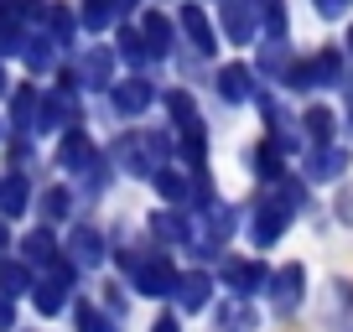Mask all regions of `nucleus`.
<instances>
[{
    "label": "nucleus",
    "instance_id": "1",
    "mask_svg": "<svg viewBox=\"0 0 353 332\" xmlns=\"http://www.w3.org/2000/svg\"><path fill=\"white\" fill-rule=\"evenodd\" d=\"M301 265H286V270H276V276H270V301H276L281 311H296L301 307Z\"/></svg>",
    "mask_w": 353,
    "mask_h": 332
},
{
    "label": "nucleus",
    "instance_id": "2",
    "mask_svg": "<svg viewBox=\"0 0 353 332\" xmlns=\"http://www.w3.org/2000/svg\"><path fill=\"white\" fill-rule=\"evenodd\" d=\"M223 280H229V286L239 291V296H250V291L270 286V280H265V270L254 265V260H229V265H223Z\"/></svg>",
    "mask_w": 353,
    "mask_h": 332
},
{
    "label": "nucleus",
    "instance_id": "3",
    "mask_svg": "<svg viewBox=\"0 0 353 332\" xmlns=\"http://www.w3.org/2000/svg\"><path fill=\"white\" fill-rule=\"evenodd\" d=\"M223 332H254V307L244 296H234L229 307H223V322H219Z\"/></svg>",
    "mask_w": 353,
    "mask_h": 332
},
{
    "label": "nucleus",
    "instance_id": "4",
    "mask_svg": "<svg viewBox=\"0 0 353 332\" xmlns=\"http://www.w3.org/2000/svg\"><path fill=\"white\" fill-rule=\"evenodd\" d=\"M208 276H188V280H182V307H188V311H198L203 307V301H208Z\"/></svg>",
    "mask_w": 353,
    "mask_h": 332
},
{
    "label": "nucleus",
    "instance_id": "5",
    "mask_svg": "<svg viewBox=\"0 0 353 332\" xmlns=\"http://www.w3.org/2000/svg\"><path fill=\"white\" fill-rule=\"evenodd\" d=\"M250 94V68H223V99H244Z\"/></svg>",
    "mask_w": 353,
    "mask_h": 332
},
{
    "label": "nucleus",
    "instance_id": "6",
    "mask_svg": "<svg viewBox=\"0 0 353 332\" xmlns=\"http://www.w3.org/2000/svg\"><path fill=\"white\" fill-rule=\"evenodd\" d=\"M188 26H192V37H198V47L208 52V47H213V32H208V21H203L198 11H188Z\"/></svg>",
    "mask_w": 353,
    "mask_h": 332
},
{
    "label": "nucleus",
    "instance_id": "7",
    "mask_svg": "<svg viewBox=\"0 0 353 332\" xmlns=\"http://www.w3.org/2000/svg\"><path fill=\"white\" fill-rule=\"evenodd\" d=\"M151 332H176V322H156V327Z\"/></svg>",
    "mask_w": 353,
    "mask_h": 332
}]
</instances>
